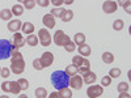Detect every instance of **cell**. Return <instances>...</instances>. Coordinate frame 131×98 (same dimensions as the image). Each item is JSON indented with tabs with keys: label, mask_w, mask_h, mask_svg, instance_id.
<instances>
[{
	"label": "cell",
	"mask_w": 131,
	"mask_h": 98,
	"mask_svg": "<svg viewBox=\"0 0 131 98\" xmlns=\"http://www.w3.org/2000/svg\"><path fill=\"white\" fill-rule=\"evenodd\" d=\"M10 71L15 75H21L25 71V60L18 48H13L10 54Z\"/></svg>",
	"instance_id": "6da1fadb"
},
{
	"label": "cell",
	"mask_w": 131,
	"mask_h": 98,
	"mask_svg": "<svg viewBox=\"0 0 131 98\" xmlns=\"http://www.w3.org/2000/svg\"><path fill=\"white\" fill-rule=\"evenodd\" d=\"M51 84L58 90L68 88L70 86V76L64 71H55L51 75Z\"/></svg>",
	"instance_id": "7a4b0ae2"
},
{
	"label": "cell",
	"mask_w": 131,
	"mask_h": 98,
	"mask_svg": "<svg viewBox=\"0 0 131 98\" xmlns=\"http://www.w3.org/2000/svg\"><path fill=\"white\" fill-rule=\"evenodd\" d=\"M13 45L8 39H0V60H5L13 51Z\"/></svg>",
	"instance_id": "3957f363"
},
{
	"label": "cell",
	"mask_w": 131,
	"mask_h": 98,
	"mask_svg": "<svg viewBox=\"0 0 131 98\" xmlns=\"http://www.w3.org/2000/svg\"><path fill=\"white\" fill-rule=\"evenodd\" d=\"M52 41H54V43H55L57 46H59V47H64L71 39H70V37L66 34L63 30H57V31H55V34H54Z\"/></svg>",
	"instance_id": "277c9868"
},
{
	"label": "cell",
	"mask_w": 131,
	"mask_h": 98,
	"mask_svg": "<svg viewBox=\"0 0 131 98\" xmlns=\"http://www.w3.org/2000/svg\"><path fill=\"white\" fill-rule=\"evenodd\" d=\"M37 37H38L39 43H41L43 47H47V46L51 45L52 38H51V35H50V33H49L47 29H41V30L38 31V35H37Z\"/></svg>",
	"instance_id": "5b68a950"
},
{
	"label": "cell",
	"mask_w": 131,
	"mask_h": 98,
	"mask_svg": "<svg viewBox=\"0 0 131 98\" xmlns=\"http://www.w3.org/2000/svg\"><path fill=\"white\" fill-rule=\"evenodd\" d=\"M39 63L42 65V68L45 69L47 67H50V65L54 63V54L50 52V51H46L42 54V56L39 58Z\"/></svg>",
	"instance_id": "8992f818"
},
{
	"label": "cell",
	"mask_w": 131,
	"mask_h": 98,
	"mask_svg": "<svg viewBox=\"0 0 131 98\" xmlns=\"http://www.w3.org/2000/svg\"><path fill=\"white\" fill-rule=\"evenodd\" d=\"M104 93V88L101 85H92L86 89V95L89 98H98L100 95H102Z\"/></svg>",
	"instance_id": "52a82bcc"
},
{
	"label": "cell",
	"mask_w": 131,
	"mask_h": 98,
	"mask_svg": "<svg viewBox=\"0 0 131 98\" xmlns=\"http://www.w3.org/2000/svg\"><path fill=\"white\" fill-rule=\"evenodd\" d=\"M117 9H118L117 2H113V0H107V2H104V3H102V10H104L106 15L114 13Z\"/></svg>",
	"instance_id": "ba28073f"
},
{
	"label": "cell",
	"mask_w": 131,
	"mask_h": 98,
	"mask_svg": "<svg viewBox=\"0 0 131 98\" xmlns=\"http://www.w3.org/2000/svg\"><path fill=\"white\" fill-rule=\"evenodd\" d=\"M83 77L81 76H79V75H75V76H72V77H70V86L71 88H73L75 90H79V89H81L83 88Z\"/></svg>",
	"instance_id": "9c48e42d"
},
{
	"label": "cell",
	"mask_w": 131,
	"mask_h": 98,
	"mask_svg": "<svg viewBox=\"0 0 131 98\" xmlns=\"http://www.w3.org/2000/svg\"><path fill=\"white\" fill-rule=\"evenodd\" d=\"M42 22L46 26V29H52L57 25L55 24V17H54L52 15H50V13H47V15H45L42 17Z\"/></svg>",
	"instance_id": "30bf717a"
},
{
	"label": "cell",
	"mask_w": 131,
	"mask_h": 98,
	"mask_svg": "<svg viewBox=\"0 0 131 98\" xmlns=\"http://www.w3.org/2000/svg\"><path fill=\"white\" fill-rule=\"evenodd\" d=\"M12 45L15 48H20L25 45V39L24 37L20 34V33H15L13 34V38H12Z\"/></svg>",
	"instance_id": "8fae6325"
},
{
	"label": "cell",
	"mask_w": 131,
	"mask_h": 98,
	"mask_svg": "<svg viewBox=\"0 0 131 98\" xmlns=\"http://www.w3.org/2000/svg\"><path fill=\"white\" fill-rule=\"evenodd\" d=\"M8 30L9 31H13V33H17L21 28H23V22H21L20 20H10L8 25H7Z\"/></svg>",
	"instance_id": "7c38bea8"
},
{
	"label": "cell",
	"mask_w": 131,
	"mask_h": 98,
	"mask_svg": "<svg viewBox=\"0 0 131 98\" xmlns=\"http://www.w3.org/2000/svg\"><path fill=\"white\" fill-rule=\"evenodd\" d=\"M96 80H97V76H96V73L92 72V71H89V72H86V73L83 75V82H84V84L91 85V84L96 82Z\"/></svg>",
	"instance_id": "4fadbf2b"
},
{
	"label": "cell",
	"mask_w": 131,
	"mask_h": 98,
	"mask_svg": "<svg viewBox=\"0 0 131 98\" xmlns=\"http://www.w3.org/2000/svg\"><path fill=\"white\" fill-rule=\"evenodd\" d=\"M78 50H79L80 56H89V55H91V52H92L91 46H88L86 43H83V45H80V46L78 47Z\"/></svg>",
	"instance_id": "5bb4252c"
},
{
	"label": "cell",
	"mask_w": 131,
	"mask_h": 98,
	"mask_svg": "<svg viewBox=\"0 0 131 98\" xmlns=\"http://www.w3.org/2000/svg\"><path fill=\"white\" fill-rule=\"evenodd\" d=\"M12 10H10V9H2V10H0V18H2V20H4V21H10V20H12Z\"/></svg>",
	"instance_id": "9a60e30c"
},
{
	"label": "cell",
	"mask_w": 131,
	"mask_h": 98,
	"mask_svg": "<svg viewBox=\"0 0 131 98\" xmlns=\"http://www.w3.org/2000/svg\"><path fill=\"white\" fill-rule=\"evenodd\" d=\"M85 38L86 37H85L84 33H76L75 37H73V43L80 46V45H83V43H85Z\"/></svg>",
	"instance_id": "2e32d148"
},
{
	"label": "cell",
	"mask_w": 131,
	"mask_h": 98,
	"mask_svg": "<svg viewBox=\"0 0 131 98\" xmlns=\"http://www.w3.org/2000/svg\"><path fill=\"white\" fill-rule=\"evenodd\" d=\"M23 33L24 34H28V35H30V34H33V31H34V25H33L31 22H24L23 24Z\"/></svg>",
	"instance_id": "e0dca14e"
},
{
	"label": "cell",
	"mask_w": 131,
	"mask_h": 98,
	"mask_svg": "<svg viewBox=\"0 0 131 98\" xmlns=\"http://www.w3.org/2000/svg\"><path fill=\"white\" fill-rule=\"evenodd\" d=\"M25 42L28 43L29 46H31V47L37 46L38 43H39L38 37H37V35H34V34H30V35H28V37H26V39H25Z\"/></svg>",
	"instance_id": "ac0fdd59"
},
{
	"label": "cell",
	"mask_w": 131,
	"mask_h": 98,
	"mask_svg": "<svg viewBox=\"0 0 131 98\" xmlns=\"http://www.w3.org/2000/svg\"><path fill=\"white\" fill-rule=\"evenodd\" d=\"M89 71H91V63H89V60H88V59H84L83 64L79 67V72H80L81 75H84V73L89 72Z\"/></svg>",
	"instance_id": "d6986e66"
},
{
	"label": "cell",
	"mask_w": 131,
	"mask_h": 98,
	"mask_svg": "<svg viewBox=\"0 0 131 98\" xmlns=\"http://www.w3.org/2000/svg\"><path fill=\"white\" fill-rule=\"evenodd\" d=\"M101 59H102V62H104L105 64H112V63L114 62V55H113L112 52L106 51V52H104V54H102Z\"/></svg>",
	"instance_id": "ffe728a7"
},
{
	"label": "cell",
	"mask_w": 131,
	"mask_h": 98,
	"mask_svg": "<svg viewBox=\"0 0 131 98\" xmlns=\"http://www.w3.org/2000/svg\"><path fill=\"white\" fill-rule=\"evenodd\" d=\"M64 72L67 73L70 77H72V76H75V75L79 73V68L75 67L73 64H70V65H67V67H66V71H64Z\"/></svg>",
	"instance_id": "44dd1931"
},
{
	"label": "cell",
	"mask_w": 131,
	"mask_h": 98,
	"mask_svg": "<svg viewBox=\"0 0 131 98\" xmlns=\"http://www.w3.org/2000/svg\"><path fill=\"white\" fill-rule=\"evenodd\" d=\"M60 18H62L63 22H70V21L73 18V10H71V9H66V10H64V13H63V16H62Z\"/></svg>",
	"instance_id": "7402d4cb"
},
{
	"label": "cell",
	"mask_w": 131,
	"mask_h": 98,
	"mask_svg": "<svg viewBox=\"0 0 131 98\" xmlns=\"http://www.w3.org/2000/svg\"><path fill=\"white\" fill-rule=\"evenodd\" d=\"M10 10H12V15L13 16H21V15L24 13V7L21 5V4H15Z\"/></svg>",
	"instance_id": "603a6c76"
},
{
	"label": "cell",
	"mask_w": 131,
	"mask_h": 98,
	"mask_svg": "<svg viewBox=\"0 0 131 98\" xmlns=\"http://www.w3.org/2000/svg\"><path fill=\"white\" fill-rule=\"evenodd\" d=\"M58 93H59L60 98H72V90H71L70 88H64V89H60Z\"/></svg>",
	"instance_id": "cb8c5ba5"
},
{
	"label": "cell",
	"mask_w": 131,
	"mask_h": 98,
	"mask_svg": "<svg viewBox=\"0 0 131 98\" xmlns=\"http://www.w3.org/2000/svg\"><path fill=\"white\" fill-rule=\"evenodd\" d=\"M123 28H125V22H123V20H121V18L115 20L114 22H113V29L115 31H121Z\"/></svg>",
	"instance_id": "d4e9b609"
},
{
	"label": "cell",
	"mask_w": 131,
	"mask_h": 98,
	"mask_svg": "<svg viewBox=\"0 0 131 98\" xmlns=\"http://www.w3.org/2000/svg\"><path fill=\"white\" fill-rule=\"evenodd\" d=\"M121 73H122V71L119 69L118 67L112 68L110 71H109V77H110V79H118L119 76H121Z\"/></svg>",
	"instance_id": "484cf974"
},
{
	"label": "cell",
	"mask_w": 131,
	"mask_h": 98,
	"mask_svg": "<svg viewBox=\"0 0 131 98\" xmlns=\"http://www.w3.org/2000/svg\"><path fill=\"white\" fill-rule=\"evenodd\" d=\"M18 3H20V4H24V7H25L26 9H33V8L37 5L34 0H20Z\"/></svg>",
	"instance_id": "4316f807"
},
{
	"label": "cell",
	"mask_w": 131,
	"mask_h": 98,
	"mask_svg": "<svg viewBox=\"0 0 131 98\" xmlns=\"http://www.w3.org/2000/svg\"><path fill=\"white\" fill-rule=\"evenodd\" d=\"M36 97L37 98H46L47 97V90L45 88H42V86H39V88L36 89Z\"/></svg>",
	"instance_id": "83f0119b"
},
{
	"label": "cell",
	"mask_w": 131,
	"mask_h": 98,
	"mask_svg": "<svg viewBox=\"0 0 131 98\" xmlns=\"http://www.w3.org/2000/svg\"><path fill=\"white\" fill-rule=\"evenodd\" d=\"M21 92L20 85L17 84V81H10V93L12 94H18Z\"/></svg>",
	"instance_id": "f1b7e54d"
},
{
	"label": "cell",
	"mask_w": 131,
	"mask_h": 98,
	"mask_svg": "<svg viewBox=\"0 0 131 98\" xmlns=\"http://www.w3.org/2000/svg\"><path fill=\"white\" fill-rule=\"evenodd\" d=\"M128 84L127 82H119L118 84V86H117V90L119 92V93H128Z\"/></svg>",
	"instance_id": "f546056e"
},
{
	"label": "cell",
	"mask_w": 131,
	"mask_h": 98,
	"mask_svg": "<svg viewBox=\"0 0 131 98\" xmlns=\"http://www.w3.org/2000/svg\"><path fill=\"white\" fill-rule=\"evenodd\" d=\"M17 84L20 85L21 90H26V89L29 88V81H28L26 79H23V77H20V79L17 80Z\"/></svg>",
	"instance_id": "4dcf8cb0"
},
{
	"label": "cell",
	"mask_w": 131,
	"mask_h": 98,
	"mask_svg": "<svg viewBox=\"0 0 131 98\" xmlns=\"http://www.w3.org/2000/svg\"><path fill=\"white\" fill-rule=\"evenodd\" d=\"M64 10H66V9H63V8H54L51 12H50V15H52L55 18H57V17H62L63 13H64Z\"/></svg>",
	"instance_id": "1f68e13d"
},
{
	"label": "cell",
	"mask_w": 131,
	"mask_h": 98,
	"mask_svg": "<svg viewBox=\"0 0 131 98\" xmlns=\"http://www.w3.org/2000/svg\"><path fill=\"white\" fill-rule=\"evenodd\" d=\"M83 62H84V58H83V56H80V55L73 56V58H72V64L75 65V67H78V68L83 64Z\"/></svg>",
	"instance_id": "d6a6232c"
},
{
	"label": "cell",
	"mask_w": 131,
	"mask_h": 98,
	"mask_svg": "<svg viewBox=\"0 0 131 98\" xmlns=\"http://www.w3.org/2000/svg\"><path fill=\"white\" fill-rule=\"evenodd\" d=\"M64 50L67 51V52H73V51L76 50V45L73 43V41H70L67 45L64 46Z\"/></svg>",
	"instance_id": "836d02e7"
},
{
	"label": "cell",
	"mask_w": 131,
	"mask_h": 98,
	"mask_svg": "<svg viewBox=\"0 0 131 98\" xmlns=\"http://www.w3.org/2000/svg\"><path fill=\"white\" fill-rule=\"evenodd\" d=\"M112 80L113 79H110L109 76H104V77L101 79V86H102V88H104V86H109L112 84Z\"/></svg>",
	"instance_id": "e575fe53"
},
{
	"label": "cell",
	"mask_w": 131,
	"mask_h": 98,
	"mask_svg": "<svg viewBox=\"0 0 131 98\" xmlns=\"http://www.w3.org/2000/svg\"><path fill=\"white\" fill-rule=\"evenodd\" d=\"M2 90L5 93H10V81H4L2 84Z\"/></svg>",
	"instance_id": "d590c367"
},
{
	"label": "cell",
	"mask_w": 131,
	"mask_h": 98,
	"mask_svg": "<svg viewBox=\"0 0 131 98\" xmlns=\"http://www.w3.org/2000/svg\"><path fill=\"white\" fill-rule=\"evenodd\" d=\"M9 75H10V69H9V68H7V67L2 68V73H0V76H2V77L7 79V77H9Z\"/></svg>",
	"instance_id": "8d00e7d4"
},
{
	"label": "cell",
	"mask_w": 131,
	"mask_h": 98,
	"mask_svg": "<svg viewBox=\"0 0 131 98\" xmlns=\"http://www.w3.org/2000/svg\"><path fill=\"white\" fill-rule=\"evenodd\" d=\"M33 67H34V69H37V71H42L43 69L41 63H39V59H34V60H33Z\"/></svg>",
	"instance_id": "74e56055"
},
{
	"label": "cell",
	"mask_w": 131,
	"mask_h": 98,
	"mask_svg": "<svg viewBox=\"0 0 131 98\" xmlns=\"http://www.w3.org/2000/svg\"><path fill=\"white\" fill-rule=\"evenodd\" d=\"M36 4L39 5V7H43V8H45V7H47V5L50 4V0H37Z\"/></svg>",
	"instance_id": "f35d334b"
},
{
	"label": "cell",
	"mask_w": 131,
	"mask_h": 98,
	"mask_svg": "<svg viewBox=\"0 0 131 98\" xmlns=\"http://www.w3.org/2000/svg\"><path fill=\"white\" fill-rule=\"evenodd\" d=\"M122 7L125 8V10L127 13H131V2H128V0H127V2H123Z\"/></svg>",
	"instance_id": "ab89813d"
},
{
	"label": "cell",
	"mask_w": 131,
	"mask_h": 98,
	"mask_svg": "<svg viewBox=\"0 0 131 98\" xmlns=\"http://www.w3.org/2000/svg\"><path fill=\"white\" fill-rule=\"evenodd\" d=\"M47 98H60V95H59V93L58 92H52V93H50L49 94V97Z\"/></svg>",
	"instance_id": "60d3db41"
},
{
	"label": "cell",
	"mask_w": 131,
	"mask_h": 98,
	"mask_svg": "<svg viewBox=\"0 0 131 98\" xmlns=\"http://www.w3.org/2000/svg\"><path fill=\"white\" fill-rule=\"evenodd\" d=\"M50 4H54L55 7H59L60 4H63V0H52V2H50Z\"/></svg>",
	"instance_id": "b9f144b4"
},
{
	"label": "cell",
	"mask_w": 131,
	"mask_h": 98,
	"mask_svg": "<svg viewBox=\"0 0 131 98\" xmlns=\"http://www.w3.org/2000/svg\"><path fill=\"white\" fill-rule=\"evenodd\" d=\"M118 98H131V95L128 93H119V97Z\"/></svg>",
	"instance_id": "7bdbcfd3"
},
{
	"label": "cell",
	"mask_w": 131,
	"mask_h": 98,
	"mask_svg": "<svg viewBox=\"0 0 131 98\" xmlns=\"http://www.w3.org/2000/svg\"><path fill=\"white\" fill-rule=\"evenodd\" d=\"M63 4H73L72 0H68V2H63Z\"/></svg>",
	"instance_id": "ee69618b"
},
{
	"label": "cell",
	"mask_w": 131,
	"mask_h": 98,
	"mask_svg": "<svg viewBox=\"0 0 131 98\" xmlns=\"http://www.w3.org/2000/svg\"><path fill=\"white\" fill-rule=\"evenodd\" d=\"M18 98H28V95H26V94H21Z\"/></svg>",
	"instance_id": "f6af8a7d"
},
{
	"label": "cell",
	"mask_w": 131,
	"mask_h": 98,
	"mask_svg": "<svg viewBox=\"0 0 131 98\" xmlns=\"http://www.w3.org/2000/svg\"><path fill=\"white\" fill-rule=\"evenodd\" d=\"M0 98H9V97H8V95H5V94H4V95H0Z\"/></svg>",
	"instance_id": "bcb514c9"
},
{
	"label": "cell",
	"mask_w": 131,
	"mask_h": 98,
	"mask_svg": "<svg viewBox=\"0 0 131 98\" xmlns=\"http://www.w3.org/2000/svg\"><path fill=\"white\" fill-rule=\"evenodd\" d=\"M0 73H2V68H0Z\"/></svg>",
	"instance_id": "7dc6e473"
}]
</instances>
